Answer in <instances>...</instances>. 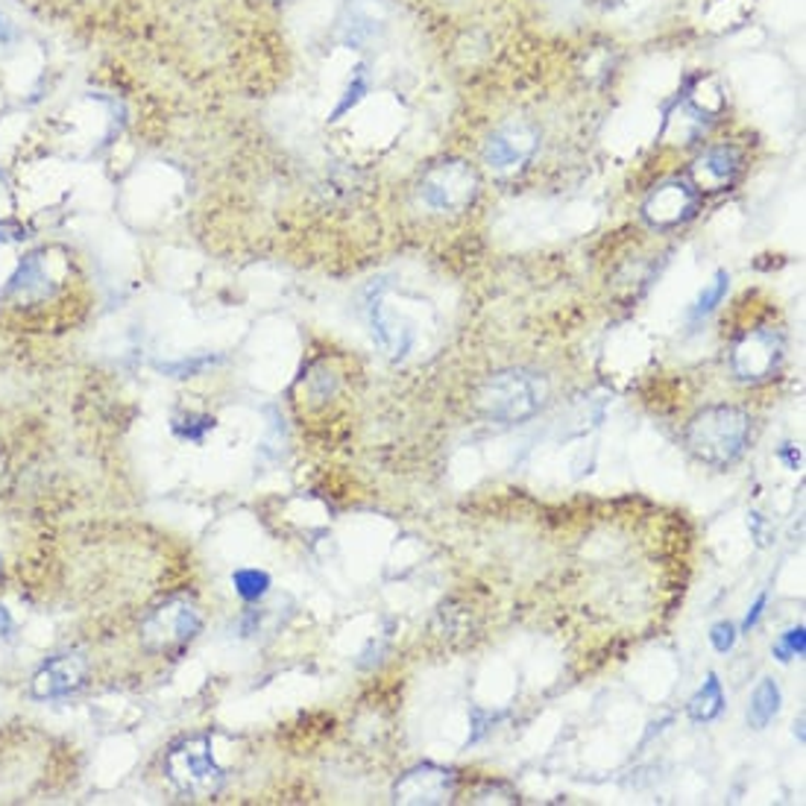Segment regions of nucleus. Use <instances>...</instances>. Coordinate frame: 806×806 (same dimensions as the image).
I'll list each match as a JSON object with an SVG mask.
<instances>
[{
	"label": "nucleus",
	"mask_w": 806,
	"mask_h": 806,
	"mask_svg": "<svg viewBox=\"0 0 806 806\" xmlns=\"http://www.w3.org/2000/svg\"><path fill=\"white\" fill-rule=\"evenodd\" d=\"M683 440L701 464L725 469L742 457L745 446L751 440V417L734 405L704 408L690 420Z\"/></svg>",
	"instance_id": "obj_1"
},
{
	"label": "nucleus",
	"mask_w": 806,
	"mask_h": 806,
	"mask_svg": "<svg viewBox=\"0 0 806 806\" xmlns=\"http://www.w3.org/2000/svg\"><path fill=\"white\" fill-rule=\"evenodd\" d=\"M546 402V382L529 370H504L478 387L475 408L496 422H522Z\"/></svg>",
	"instance_id": "obj_2"
},
{
	"label": "nucleus",
	"mask_w": 806,
	"mask_h": 806,
	"mask_svg": "<svg viewBox=\"0 0 806 806\" xmlns=\"http://www.w3.org/2000/svg\"><path fill=\"white\" fill-rule=\"evenodd\" d=\"M68 261L56 259V250H33L19 261L0 299L12 308H36L54 303L65 285Z\"/></svg>",
	"instance_id": "obj_3"
},
{
	"label": "nucleus",
	"mask_w": 806,
	"mask_h": 806,
	"mask_svg": "<svg viewBox=\"0 0 806 806\" xmlns=\"http://www.w3.org/2000/svg\"><path fill=\"white\" fill-rule=\"evenodd\" d=\"M164 774L189 797H212L224 786V769L217 765L208 736H191L173 745L164 757Z\"/></svg>",
	"instance_id": "obj_4"
},
{
	"label": "nucleus",
	"mask_w": 806,
	"mask_h": 806,
	"mask_svg": "<svg viewBox=\"0 0 806 806\" xmlns=\"http://www.w3.org/2000/svg\"><path fill=\"white\" fill-rule=\"evenodd\" d=\"M478 177L466 161H440L420 180V200L434 215H461L473 206Z\"/></svg>",
	"instance_id": "obj_5"
},
{
	"label": "nucleus",
	"mask_w": 806,
	"mask_h": 806,
	"mask_svg": "<svg viewBox=\"0 0 806 806\" xmlns=\"http://www.w3.org/2000/svg\"><path fill=\"white\" fill-rule=\"evenodd\" d=\"M203 618L185 599H171L152 610L141 625V645L147 651H168L200 634Z\"/></svg>",
	"instance_id": "obj_6"
},
{
	"label": "nucleus",
	"mask_w": 806,
	"mask_h": 806,
	"mask_svg": "<svg viewBox=\"0 0 806 806\" xmlns=\"http://www.w3.org/2000/svg\"><path fill=\"white\" fill-rule=\"evenodd\" d=\"M701 206V191L690 180L660 182L643 203V217L657 229H674L695 217Z\"/></svg>",
	"instance_id": "obj_7"
},
{
	"label": "nucleus",
	"mask_w": 806,
	"mask_h": 806,
	"mask_svg": "<svg viewBox=\"0 0 806 806\" xmlns=\"http://www.w3.org/2000/svg\"><path fill=\"white\" fill-rule=\"evenodd\" d=\"M537 147L540 133L529 121H508L484 141V164L499 173L516 171L537 152Z\"/></svg>",
	"instance_id": "obj_8"
},
{
	"label": "nucleus",
	"mask_w": 806,
	"mask_h": 806,
	"mask_svg": "<svg viewBox=\"0 0 806 806\" xmlns=\"http://www.w3.org/2000/svg\"><path fill=\"white\" fill-rule=\"evenodd\" d=\"M783 359V338L774 329H753L734 347L730 367L739 382H762Z\"/></svg>",
	"instance_id": "obj_9"
},
{
	"label": "nucleus",
	"mask_w": 806,
	"mask_h": 806,
	"mask_svg": "<svg viewBox=\"0 0 806 806\" xmlns=\"http://www.w3.org/2000/svg\"><path fill=\"white\" fill-rule=\"evenodd\" d=\"M457 788V777L452 769L434 765V762H422L417 769L405 771L399 783L394 786L396 804H413V806H431L446 804L452 801Z\"/></svg>",
	"instance_id": "obj_10"
},
{
	"label": "nucleus",
	"mask_w": 806,
	"mask_h": 806,
	"mask_svg": "<svg viewBox=\"0 0 806 806\" xmlns=\"http://www.w3.org/2000/svg\"><path fill=\"white\" fill-rule=\"evenodd\" d=\"M742 171V152L734 144L709 147L695 164H692V185L699 191H725Z\"/></svg>",
	"instance_id": "obj_11"
},
{
	"label": "nucleus",
	"mask_w": 806,
	"mask_h": 806,
	"mask_svg": "<svg viewBox=\"0 0 806 806\" xmlns=\"http://www.w3.org/2000/svg\"><path fill=\"white\" fill-rule=\"evenodd\" d=\"M387 27V10L382 0H350L341 15V42L350 47H367Z\"/></svg>",
	"instance_id": "obj_12"
},
{
	"label": "nucleus",
	"mask_w": 806,
	"mask_h": 806,
	"mask_svg": "<svg viewBox=\"0 0 806 806\" xmlns=\"http://www.w3.org/2000/svg\"><path fill=\"white\" fill-rule=\"evenodd\" d=\"M86 672L89 666L80 655H63L50 660L47 666H42L33 678V695L36 699H63V695H71L86 683Z\"/></svg>",
	"instance_id": "obj_13"
},
{
	"label": "nucleus",
	"mask_w": 806,
	"mask_h": 806,
	"mask_svg": "<svg viewBox=\"0 0 806 806\" xmlns=\"http://www.w3.org/2000/svg\"><path fill=\"white\" fill-rule=\"evenodd\" d=\"M370 311V326H373V338L387 355H394V359H402L405 352L411 350L413 343V332L411 329H402V322L396 320L394 311L387 308L385 296L376 294L370 299L367 305Z\"/></svg>",
	"instance_id": "obj_14"
},
{
	"label": "nucleus",
	"mask_w": 806,
	"mask_h": 806,
	"mask_svg": "<svg viewBox=\"0 0 806 806\" xmlns=\"http://www.w3.org/2000/svg\"><path fill=\"white\" fill-rule=\"evenodd\" d=\"M780 701H783L780 686L771 681V678L757 683V690H753L751 695V704H748V725L757 727V730L769 727L771 722H774V716L780 713Z\"/></svg>",
	"instance_id": "obj_15"
},
{
	"label": "nucleus",
	"mask_w": 806,
	"mask_h": 806,
	"mask_svg": "<svg viewBox=\"0 0 806 806\" xmlns=\"http://www.w3.org/2000/svg\"><path fill=\"white\" fill-rule=\"evenodd\" d=\"M725 709V692H722V683H718L716 674H707V681L701 686L690 701V718L692 722H713V718L722 716Z\"/></svg>",
	"instance_id": "obj_16"
},
{
	"label": "nucleus",
	"mask_w": 806,
	"mask_h": 806,
	"mask_svg": "<svg viewBox=\"0 0 806 806\" xmlns=\"http://www.w3.org/2000/svg\"><path fill=\"white\" fill-rule=\"evenodd\" d=\"M232 583L243 601H259L270 590V575L261 569H238L232 572Z\"/></svg>",
	"instance_id": "obj_17"
},
{
	"label": "nucleus",
	"mask_w": 806,
	"mask_h": 806,
	"mask_svg": "<svg viewBox=\"0 0 806 806\" xmlns=\"http://www.w3.org/2000/svg\"><path fill=\"white\" fill-rule=\"evenodd\" d=\"M727 285H730V276H727L725 270H718L716 276H713V282H709V285L701 291L699 299H695V305H692V320H701V317H707V314L713 311V308H716L722 299H725Z\"/></svg>",
	"instance_id": "obj_18"
},
{
	"label": "nucleus",
	"mask_w": 806,
	"mask_h": 806,
	"mask_svg": "<svg viewBox=\"0 0 806 806\" xmlns=\"http://www.w3.org/2000/svg\"><path fill=\"white\" fill-rule=\"evenodd\" d=\"M804 655H806V627L804 625L788 627L786 634L777 639V645H774V657H777L780 663H788V660H795V657Z\"/></svg>",
	"instance_id": "obj_19"
},
{
	"label": "nucleus",
	"mask_w": 806,
	"mask_h": 806,
	"mask_svg": "<svg viewBox=\"0 0 806 806\" xmlns=\"http://www.w3.org/2000/svg\"><path fill=\"white\" fill-rule=\"evenodd\" d=\"M173 431H177V438L191 440V443H203L208 431H215V420H212V417H197V413H189V417L173 420Z\"/></svg>",
	"instance_id": "obj_20"
},
{
	"label": "nucleus",
	"mask_w": 806,
	"mask_h": 806,
	"mask_svg": "<svg viewBox=\"0 0 806 806\" xmlns=\"http://www.w3.org/2000/svg\"><path fill=\"white\" fill-rule=\"evenodd\" d=\"M516 801H520L516 792L511 786H504V783H496V786L475 792V804H516Z\"/></svg>",
	"instance_id": "obj_21"
},
{
	"label": "nucleus",
	"mask_w": 806,
	"mask_h": 806,
	"mask_svg": "<svg viewBox=\"0 0 806 806\" xmlns=\"http://www.w3.org/2000/svg\"><path fill=\"white\" fill-rule=\"evenodd\" d=\"M709 643H713V648H716L718 655H727L736 643V627L730 625V622H718V625L709 631Z\"/></svg>",
	"instance_id": "obj_22"
},
{
	"label": "nucleus",
	"mask_w": 806,
	"mask_h": 806,
	"mask_svg": "<svg viewBox=\"0 0 806 806\" xmlns=\"http://www.w3.org/2000/svg\"><path fill=\"white\" fill-rule=\"evenodd\" d=\"M19 38H21V33H19V27H15V21H12L7 12L0 10V56L10 54L12 47L19 45Z\"/></svg>",
	"instance_id": "obj_23"
},
{
	"label": "nucleus",
	"mask_w": 806,
	"mask_h": 806,
	"mask_svg": "<svg viewBox=\"0 0 806 806\" xmlns=\"http://www.w3.org/2000/svg\"><path fill=\"white\" fill-rule=\"evenodd\" d=\"M212 364V359H197V361H180V364H161V370L164 373H173L177 378H185L191 376V373H200L203 367H208Z\"/></svg>",
	"instance_id": "obj_24"
},
{
	"label": "nucleus",
	"mask_w": 806,
	"mask_h": 806,
	"mask_svg": "<svg viewBox=\"0 0 806 806\" xmlns=\"http://www.w3.org/2000/svg\"><path fill=\"white\" fill-rule=\"evenodd\" d=\"M24 238H27V232H24L19 224H10V220H3V224H0V241L3 243L24 241Z\"/></svg>",
	"instance_id": "obj_25"
},
{
	"label": "nucleus",
	"mask_w": 806,
	"mask_h": 806,
	"mask_svg": "<svg viewBox=\"0 0 806 806\" xmlns=\"http://www.w3.org/2000/svg\"><path fill=\"white\" fill-rule=\"evenodd\" d=\"M765 601H769V595H760V599L753 601V608L748 610V616H745V622H742V631H751V627L760 622L762 610H765Z\"/></svg>",
	"instance_id": "obj_26"
},
{
	"label": "nucleus",
	"mask_w": 806,
	"mask_h": 806,
	"mask_svg": "<svg viewBox=\"0 0 806 806\" xmlns=\"http://www.w3.org/2000/svg\"><path fill=\"white\" fill-rule=\"evenodd\" d=\"M12 627H15V622H12V613L7 608H3V604H0V634L7 636L12 631Z\"/></svg>",
	"instance_id": "obj_27"
},
{
	"label": "nucleus",
	"mask_w": 806,
	"mask_h": 806,
	"mask_svg": "<svg viewBox=\"0 0 806 806\" xmlns=\"http://www.w3.org/2000/svg\"><path fill=\"white\" fill-rule=\"evenodd\" d=\"M795 736L801 739V742H804V718H801V722L795 725Z\"/></svg>",
	"instance_id": "obj_28"
}]
</instances>
